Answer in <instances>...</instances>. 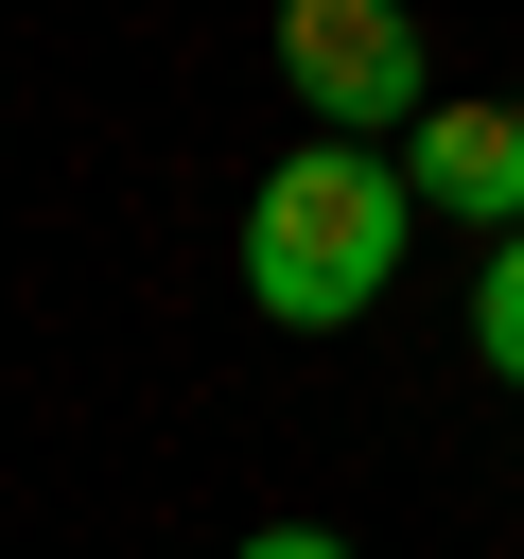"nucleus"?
<instances>
[{
    "label": "nucleus",
    "mask_w": 524,
    "mask_h": 559,
    "mask_svg": "<svg viewBox=\"0 0 524 559\" xmlns=\"http://www.w3.org/2000/svg\"><path fill=\"white\" fill-rule=\"evenodd\" d=\"M402 175H419V210H454V227H524V105H419V140H402Z\"/></svg>",
    "instance_id": "7ed1b4c3"
},
{
    "label": "nucleus",
    "mask_w": 524,
    "mask_h": 559,
    "mask_svg": "<svg viewBox=\"0 0 524 559\" xmlns=\"http://www.w3.org/2000/svg\"><path fill=\"white\" fill-rule=\"evenodd\" d=\"M227 559H349L332 524H262V542H227Z\"/></svg>",
    "instance_id": "39448f33"
},
{
    "label": "nucleus",
    "mask_w": 524,
    "mask_h": 559,
    "mask_svg": "<svg viewBox=\"0 0 524 559\" xmlns=\"http://www.w3.org/2000/svg\"><path fill=\"white\" fill-rule=\"evenodd\" d=\"M402 227H419V175L384 140H297L262 192H245V297L279 332H349L384 280H402Z\"/></svg>",
    "instance_id": "f257e3e1"
},
{
    "label": "nucleus",
    "mask_w": 524,
    "mask_h": 559,
    "mask_svg": "<svg viewBox=\"0 0 524 559\" xmlns=\"http://www.w3.org/2000/svg\"><path fill=\"white\" fill-rule=\"evenodd\" d=\"M472 349H489V384H524V227H507L489 280H472Z\"/></svg>",
    "instance_id": "20e7f679"
},
{
    "label": "nucleus",
    "mask_w": 524,
    "mask_h": 559,
    "mask_svg": "<svg viewBox=\"0 0 524 559\" xmlns=\"http://www.w3.org/2000/svg\"><path fill=\"white\" fill-rule=\"evenodd\" d=\"M279 87L332 140H419V0H279Z\"/></svg>",
    "instance_id": "f03ea898"
}]
</instances>
